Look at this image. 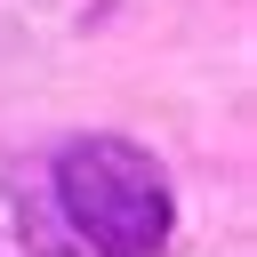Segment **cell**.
Masks as SVG:
<instances>
[{
    "label": "cell",
    "instance_id": "1",
    "mask_svg": "<svg viewBox=\"0 0 257 257\" xmlns=\"http://www.w3.org/2000/svg\"><path fill=\"white\" fill-rule=\"evenodd\" d=\"M56 209L96 257H161L177 233V185L128 137H72L56 153Z\"/></svg>",
    "mask_w": 257,
    "mask_h": 257
}]
</instances>
